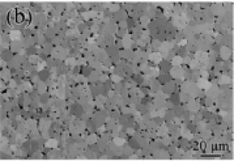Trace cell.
<instances>
[{
  "mask_svg": "<svg viewBox=\"0 0 234 161\" xmlns=\"http://www.w3.org/2000/svg\"><path fill=\"white\" fill-rule=\"evenodd\" d=\"M181 46H184V45H187V40H182L181 41V43H179Z\"/></svg>",
  "mask_w": 234,
  "mask_h": 161,
  "instance_id": "e575fe53",
  "label": "cell"
},
{
  "mask_svg": "<svg viewBox=\"0 0 234 161\" xmlns=\"http://www.w3.org/2000/svg\"><path fill=\"white\" fill-rule=\"evenodd\" d=\"M188 67L191 68V70H196V68L199 67V62L196 59H192V60H190L188 62Z\"/></svg>",
  "mask_w": 234,
  "mask_h": 161,
  "instance_id": "f1b7e54d",
  "label": "cell"
},
{
  "mask_svg": "<svg viewBox=\"0 0 234 161\" xmlns=\"http://www.w3.org/2000/svg\"><path fill=\"white\" fill-rule=\"evenodd\" d=\"M220 56L224 60H228L229 58L232 56V50H230L229 47H225V46L221 47V48H220Z\"/></svg>",
  "mask_w": 234,
  "mask_h": 161,
  "instance_id": "5bb4252c",
  "label": "cell"
},
{
  "mask_svg": "<svg viewBox=\"0 0 234 161\" xmlns=\"http://www.w3.org/2000/svg\"><path fill=\"white\" fill-rule=\"evenodd\" d=\"M123 40V48H126V50H131V48L134 47L135 45V41H134V38L131 34H127L124 38H122Z\"/></svg>",
  "mask_w": 234,
  "mask_h": 161,
  "instance_id": "8fae6325",
  "label": "cell"
},
{
  "mask_svg": "<svg viewBox=\"0 0 234 161\" xmlns=\"http://www.w3.org/2000/svg\"><path fill=\"white\" fill-rule=\"evenodd\" d=\"M106 51H107V55H109L110 58H114V56H118V55H119V50L115 47V45L109 46V47L106 48Z\"/></svg>",
  "mask_w": 234,
  "mask_h": 161,
  "instance_id": "ac0fdd59",
  "label": "cell"
},
{
  "mask_svg": "<svg viewBox=\"0 0 234 161\" xmlns=\"http://www.w3.org/2000/svg\"><path fill=\"white\" fill-rule=\"evenodd\" d=\"M211 136H212V132H211V131H203V132H202V138L203 139H209V138H211Z\"/></svg>",
  "mask_w": 234,
  "mask_h": 161,
  "instance_id": "1f68e13d",
  "label": "cell"
},
{
  "mask_svg": "<svg viewBox=\"0 0 234 161\" xmlns=\"http://www.w3.org/2000/svg\"><path fill=\"white\" fill-rule=\"evenodd\" d=\"M124 132H126V135H127V136H135L138 131H136V128H134V127H127Z\"/></svg>",
  "mask_w": 234,
  "mask_h": 161,
  "instance_id": "83f0119b",
  "label": "cell"
},
{
  "mask_svg": "<svg viewBox=\"0 0 234 161\" xmlns=\"http://www.w3.org/2000/svg\"><path fill=\"white\" fill-rule=\"evenodd\" d=\"M157 80L161 82V85H162V84H166V82L172 81V77H170L169 74H160V76L157 77Z\"/></svg>",
  "mask_w": 234,
  "mask_h": 161,
  "instance_id": "ffe728a7",
  "label": "cell"
},
{
  "mask_svg": "<svg viewBox=\"0 0 234 161\" xmlns=\"http://www.w3.org/2000/svg\"><path fill=\"white\" fill-rule=\"evenodd\" d=\"M93 55H94V59L100 60V62H102V63H104V62L107 59V58H109L106 48H104V47H97L96 50L93 51Z\"/></svg>",
  "mask_w": 234,
  "mask_h": 161,
  "instance_id": "3957f363",
  "label": "cell"
},
{
  "mask_svg": "<svg viewBox=\"0 0 234 161\" xmlns=\"http://www.w3.org/2000/svg\"><path fill=\"white\" fill-rule=\"evenodd\" d=\"M109 80H110L109 74H106V72H102V74L100 75V82H101V84H105V82L109 81Z\"/></svg>",
  "mask_w": 234,
  "mask_h": 161,
  "instance_id": "d4e9b609",
  "label": "cell"
},
{
  "mask_svg": "<svg viewBox=\"0 0 234 161\" xmlns=\"http://www.w3.org/2000/svg\"><path fill=\"white\" fill-rule=\"evenodd\" d=\"M170 63H172L173 67H179V66H182V63H183V58L179 56V55H175V56H173V59L170 60Z\"/></svg>",
  "mask_w": 234,
  "mask_h": 161,
  "instance_id": "44dd1931",
  "label": "cell"
},
{
  "mask_svg": "<svg viewBox=\"0 0 234 161\" xmlns=\"http://www.w3.org/2000/svg\"><path fill=\"white\" fill-rule=\"evenodd\" d=\"M196 126H198V130H204L206 128V122H199Z\"/></svg>",
  "mask_w": 234,
  "mask_h": 161,
  "instance_id": "d6a6232c",
  "label": "cell"
},
{
  "mask_svg": "<svg viewBox=\"0 0 234 161\" xmlns=\"http://www.w3.org/2000/svg\"><path fill=\"white\" fill-rule=\"evenodd\" d=\"M92 71H93V70H92V68L86 64V66H82V67H81V72H80V74H81L82 76L88 77V76H89V75L92 74Z\"/></svg>",
  "mask_w": 234,
  "mask_h": 161,
  "instance_id": "cb8c5ba5",
  "label": "cell"
},
{
  "mask_svg": "<svg viewBox=\"0 0 234 161\" xmlns=\"http://www.w3.org/2000/svg\"><path fill=\"white\" fill-rule=\"evenodd\" d=\"M196 86L200 90H207L208 88L211 86V82H209L208 79H206V77H199L198 81H196Z\"/></svg>",
  "mask_w": 234,
  "mask_h": 161,
  "instance_id": "7c38bea8",
  "label": "cell"
},
{
  "mask_svg": "<svg viewBox=\"0 0 234 161\" xmlns=\"http://www.w3.org/2000/svg\"><path fill=\"white\" fill-rule=\"evenodd\" d=\"M156 132H157V136H160V138H164V136L169 135L170 128H169V126H168L166 123H161V125H158V127H157V130H156Z\"/></svg>",
  "mask_w": 234,
  "mask_h": 161,
  "instance_id": "ba28073f",
  "label": "cell"
},
{
  "mask_svg": "<svg viewBox=\"0 0 234 161\" xmlns=\"http://www.w3.org/2000/svg\"><path fill=\"white\" fill-rule=\"evenodd\" d=\"M186 106H187V110L191 111V113H198V111L200 110V104H199L196 100H194V98L190 100L186 104Z\"/></svg>",
  "mask_w": 234,
  "mask_h": 161,
  "instance_id": "52a82bcc",
  "label": "cell"
},
{
  "mask_svg": "<svg viewBox=\"0 0 234 161\" xmlns=\"http://www.w3.org/2000/svg\"><path fill=\"white\" fill-rule=\"evenodd\" d=\"M218 82H220V84H230L232 82V79L229 76H225V75H222L220 79H218Z\"/></svg>",
  "mask_w": 234,
  "mask_h": 161,
  "instance_id": "484cf974",
  "label": "cell"
},
{
  "mask_svg": "<svg viewBox=\"0 0 234 161\" xmlns=\"http://www.w3.org/2000/svg\"><path fill=\"white\" fill-rule=\"evenodd\" d=\"M100 140V135L97 132H86V136H85V144L86 145H93L96 144L97 141Z\"/></svg>",
  "mask_w": 234,
  "mask_h": 161,
  "instance_id": "8992f818",
  "label": "cell"
},
{
  "mask_svg": "<svg viewBox=\"0 0 234 161\" xmlns=\"http://www.w3.org/2000/svg\"><path fill=\"white\" fill-rule=\"evenodd\" d=\"M169 75L174 80H183L184 70L181 66H179V67H172V68H170V71H169Z\"/></svg>",
  "mask_w": 234,
  "mask_h": 161,
  "instance_id": "7a4b0ae2",
  "label": "cell"
},
{
  "mask_svg": "<svg viewBox=\"0 0 234 161\" xmlns=\"http://www.w3.org/2000/svg\"><path fill=\"white\" fill-rule=\"evenodd\" d=\"M139 21H140V26L141 28H148L149 24H150V18L147 16V14H144V16H141L139 18Z\"/></svg>",
  "mask_w": 234,
  "mask_h": 161,
  "instance_id": "7402d4cb",
  "label": "cell"
},
{
  "mask_svg": "<svg viewBox=\"0 0 234 161\" xmlns=\"http://www.w3.org/2000/svg\"><path fill=\"white\" fill-rule=\"evenodd\" d=\"M119 9H120V6H119V4H113V6H110V8H109V11L111 12V13H116V12H118L119 11Z\"/></svg>",
  "mask_w": 234,
  "mask_h": 161,
  "instance_id": "f546056e",
  "label": "cell"
},
{
  "mask_svg": "<svg viewBox=\"0 0 234 161\" xmlns=\"http://www.w3.org/2000/svg\"><path fill=\"white\" fill-rule=\"evenodd\" d=\"M116 123H118V121H115L113 118H110V117H107L106 121H105V127H106L107 131H113L115 128Z\"/></svg>",
  "mask_w": 234,
  "mask_h": 161,
  "instance_id": "4fadbf2b",
  "label": "cell"
},
{
  "mask_svg": "<svg viewBox=\"0 0 234 161\" xmlns=\"http://www.w3.org/2000/svg\"><path fill=\"white\" fill-rule=\"evenodd\" d=\"M181 90L190 94L191 97L198 96L199 92H200V89L196 86V82H192V81H183L181 84Z\"/></svg>",
  "mask_w": 234,
  "mask_h": 161,
  "instance_id": "6da1fadb",
  "label": "cell"
},
{
  "mask_svg": "<svg viewBox=\"0 0 234 161\" xmlns=\"http://www.w3.org/2000/svg\"><path fill=\"white\" fill-rule=\"evenodd\" d=\"M67 64H70V66H76V60L75 59H72V58H70V59H67Z\"/></svg>",
  "mask_w": 234,
  "mask_h": 161,
  "instance_id": "836d02e7",
  "label": "cell"
},
{
  "mask_svg": "<svg viewBox=\"0 0 234 161\" xmlns=\"http://www.w3.org/2000/svg\"><path fill=\"white\" fill-rule=\"evenodd\" d=\"M84 17H85V20H90V18H94L96 17V12H86L84 13Z\"/></svg>",
  "mask_w": 234,
  "mask_h": 161,
  "instance_id": "4dcf8cb0",
  "label": "cell"
},
{
  "mask_svg": "<svg viewBox=\"0 0 234 161\" xmlns=\"http://www.w3.org/2000/svg\"><path fill=\"white\" fill-rule=\"evenodd\" d=\"M220 114H221V117H226V115H228V114H226V111H221Z\"/></svg>",
  "mask_w": 234,
  "mask_h": 161,
  "instance_id": "d590c367",
  "label": "cell"
},
{
  "mask_svg": "<svg viewBox=\"0 0 234 161\" xmlns=\"http://www.w3.org/2000/svg\"><path fill=\"white\" fill-rule=\"evenodd\" d=\"M218 94V88L216 85H211L207 89V96H208V98H214V97H217Z\"/></svg>",
  "mask_w": 234,
  "mask_h": 161,
  "instance_id": "2e32d148",
  "label": "cell"
},
{
  "mask_svg": "<svg viewBox=\"0 0 234 161\" xmlns=\"http://www.w3.org/2000/svg\"><path fill=\"white\" fill-rule=\"evenodd\" d=\"M124 80V77L119 75V74H111L110 75V81L113 82V84H116V82H122Z\"/></svg>",
  "mask_w": 234,
  "mask_h": 161,
  "instance_id": "603a6c76",
  "label": "cell"
},
{
  "mask_svg": "<svg viewBox=\"0 0 234 161\" xmlns=\"http://www.w3.org/2000/svg\"><path fill=\"white\" fill-rule=\"evenodd\" d=\"M178 97H179V104H187V102L192 98L191 96L187 94V93H184V92H181V93L178 94Z\"/></svg>",
  "mask_w": 234,
  "mask_h": 161,
  "instance_id": "d6986e66",
  "label": "cell"
},
{
  "mask_svg": "<svg viewBox=\"0 0 234 161\" xmlns=\"http://www.w3.org/2000/svg\"><path fill=\"white\" fill-rule=\"evenodd\" d=\"M161 90L165 92L166 94H173L174 93V90H175V84H174V81H169L166 82V84H162L161 85Z\"/></svg>",
  "mask_w": 234,
  "mask_h": 161,
  "instance_id": "9c48e42d",
  "label": "cell"
},
{
  "mask_svg": "<svg viewBox=\"0 0 234 161\" xmlns=\"http://www.w3.org/2000/svg\"><path fill=\"white\" fill-rule=\"evenodd\" d=\"M181 135L183 136L184 139H187V140H190V139H192V138H194V135L191 134V131H188V130H184V131H182Z\"/></svg>",
  "mask_w": 234,
  "mask_h": 161,
  "instance_id": "4316f807",
  "label": "cell"
},
{
  "mask_svg": "<svg viewBox=\"0 0 234 161\" xmlns=\"http://www.w3.org/2000/svg\"><path fill=\"white\" fill-rule=\"evenodd\" d=\"M170 48H172V45H170L169 42H162V43H161V46H160L158 50H160V52L165 56V55H166V54L170 51Z\"/></svg>",
  "mask_w": 234,
  "mask_h": 161,
  "instance_id": "e0dca14e",
  "label": "cell"
},
{
  "mask_svg": "<svg viewBox=\"0 0 234 161\" xmlns=\"http://www.w3.org/2000/svg\"><path fill=\"white\" fill-rule=\"evenodd\" d=\"M148 60L152 62L153 64L158 66L160 63L164 60V55H162V54H161L160 51H152L150 54H148Z\"/></svg>",
  "mask_w": 234,
  "mask_h": 161,
  "instance_id": "277c9868",
  "label": "cell"
},
{
  "mask_svg": "<svg viewBox=\"0 0 234 161\" xmlns=\"http://www.w3.org/2000/svg\"><path fill=\"white\" fill-rule=\"evenodd\" d=\"M102 72L100 71H92V74L88 76V84H98L100 82V75Z\"/></svg>",
  "mask_w": 234,
  "mask_h": 161,
  "instance_id": "30bf717a",
  "label": "cell"
},
{
  "mask_svg": "<svg viewBox=\"0 0 234 161\" xmlns=\"http://www.w3.org/2000/svg\"><path fill=\"white\" fill-rule=\"evenodd\" d=\"M111 141H113V143H114L118 148H122L126 143H127L126 138H123V136H120V135H119V136H116V138H113V139H111Z\"/></svg>",
  "mask_w": 234,
  "mask_h": 161,
  "instance_id": "9a60e30c",
  "label": "cell"
},
{
  "mask_svg": "<svg viewBox=\"0 0 234 161\" xmlns=\"http://www.w3.org/2000/svg\"><path fill=\"white\" fill-rule=\"evenodd\" d=\"M194 59H196L199 63H203V64H206V63H208L209 60V55L207 51L204 50H198L196 52H195V58Z\"/></svg>",
  "mask_w": 234,
  "mask_h": 161,
  "instance_id": "5b68a950",
  "label": "cell"
}]
</instances>
